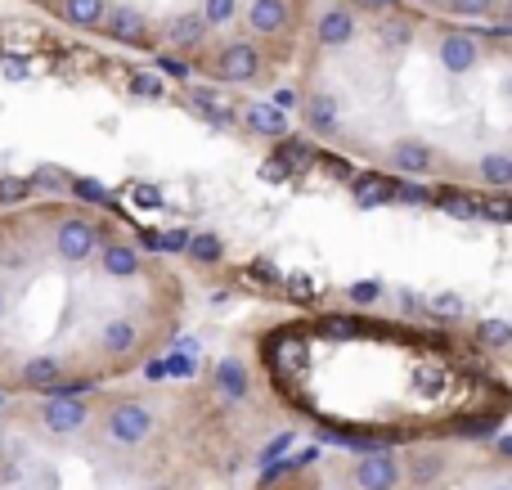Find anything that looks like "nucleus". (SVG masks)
I'll return each mask as SVG.
<instances>
[{
	"label": "nucleus",
	"instance_id": "f257e3e1",
	"mask_svg": "<svg viewBox=\"0 0 512 490\" xmlns=\"http://www.w3.org/2000/svg\"><path fill=\"white\" fill-rule=\"evenodd\" d=\"M104 221L86 216V207H68L50 221V252L63 261V266H86V261L99 257V243H104Z\"/></svg>",
	"mask_w": 512,
	"mask_h": 490
},
{
	"label": "nucleus",
	"instance_id": "f03ea898",
	"mask_svg": "<svg viewBox=\"0 0 512 490\" xmlns=\"http://www.w3.org/2000/svg\"><path fill=\"white\" fill-rule=\"evenodd\" d=\"M153 432H158V414H153L144 401H135V396H117V401H108L104 410H99V437H104L113 450L149 446Z\"/></svg>",
	"mask_w": 512,
	"mask_h": 490
},
{
	"label": "nucleus",
	"instance_id": "7ed1b4c3",
	"mask_svg": "<svg viewBox=\"0 0 512 490\" xmlns=\"http://www.w3.org/2000/svg\"><path fill=\"white\" fill-rule=\"evenodd\" d=\"M203 72L216 86H252V81L265 77V50L252 36H234V41H221L207 54Z\"/></svg>",
	"mask_w": 512,
	"mask_h": 490
},
{
	"label": "nucleus",
	"instance_id": "20e7f679",
	"mask_svg": "<svg viewBox=\"0 0 512 490\" xmlns=\"http://www.w3.org/2000/svg\"><path fill=\"white\" fill-rule=\"evenodd\" d=\"M355 490H405V459L396 450H369L351 464Z\"/></svg>",
	"mask_w": 512,
	"mask_h": 490
},
{
	"label": "nucleus",
	"instance_id": "39448f33",
	"mask_svg": "<svg viewBox=\"0 0 512 490\" xmlns=\"http://www.w3.org/2000/svg\"><path fill=\"white\" fill-rule=\"evenodd\" d=\"M99 32H104V41L126 45V50H153V45H158V32H153L149 14L135 5H113Z\"/></svg>",
	"mask_w": 512,
	"mask_h": 490
},
{
	"label": "nucleus",
	"instance_id": "423d86ee",
	"mask_svg": "<svg viewBox=\"0 0 512 490\" xmlns=\"http://www.w3.org/2000/svg\"><path fill=\"white\" fill-rule=\"evenodd\" d=\"M99 275L113 279V284H126V279H140L144 270V257H140V243L117 234L113 225L104 230V243H99Z\"/></svg>",
	"mask_w": 512,
	"mask_h": 490
},
{
	"label": "nucleus",
	"instance_id": "0eeeda50",
	"mask_svg": "<svg viewBox=\"0 0 512 490\" xmlns=\"http://www.w3.org/2000/svg\"><path fill=\"white\" fill-rule=\"evenodd\" d=\"M90 414H95V410H90L86 396H81V401H59V396H45V405L36 410V423H41L45 437L68 441V437H81V432H86Z\"/></svg>",
	"mask_w": 512,
	"mask_h": 490
},
{
	"label": "nucleus",
	"instance_id": "6e6552de",
	"mask_svg": "<svg viewBox=\"0 0 512 490\" xmlns=\"http://www.w3.org/2000/svg\"><path fill=\"white\" fill-rule=\"evenodd\" d=\"M292 23H297L292 0H248V9H243V27L252 32V41H283Z\"/></svg>",
	"mask_w": 512,
	"mask_h": 490
},
{
	"label": "nucleus",
	"instance_id": "1a4fd4ad",
	"mask_svg": "<svg viewBox=\"0 0 512 490\" xmlns=\"http://www.w3.org/2000/svg\"><path fill=\"white\" fill-rule=\"evenodd\" d=\"M436 59L450 77H468L472 68H481V41L463 27H445L441 41H436Z\"/></svg>",
	"mask_w": 512,
	"mask_h": 490
},
{
	"label": "nucleus",
	"instance_id": "9d476101",
	"mask_svg": "<svg viewBox=\"0 0 512 490\" xmlns=\"http://www.w3.org/2000/svg\"><path fill=\"white\" fill-rule=\"evenodd\" d=\"M405 459V486L409 490H432L445 482V473H450V450L445 446H414Z\"/></svg>",
	"mask_w": 512,
	"mask_h": 490
},
{
	"label": "nucleus",
	"instance_id": "9b49d317",
	"mask_svg": "<svg viewBox=\"0 0 512 490\" xmlns=\"http://www.w3.org/2000/svg\"><path fill=\"white\" fill-rule=\"evenodd\" d=\"M162 36H167V45L176 54H198L212 41V23H207L203 9H180V14H171L162 23Z\"/></svg>",
	"mask_w": 512,
	"mask_h": 490
},
{
	"label": "nucleus",
	"instance_id": "f8f14e48",
	"mask_svg": "<svg viewBox=\"0 0 512 490\" xmlns=\"http://www.w3.org/2000/svg\"><path fill=\"white\" fill-rule=\"evenodd\" d=\"M135 347H140V324H135V315H104L95 329V351L104 360H126L135 356Z\"/></svg>",
	"mask_w": 512,
	"mask_h": 490
},
{
	"label": "nucleus",
	"instance_id": "ddd939ff",
	"mask_svg": "<svg viewBox=\"0 0 512 490\" xmlns=\"http://www.w3.org/2000/svg\"><path fill=\"white\" fill-rule=\"evenodd\" d=\"M301 122L319 140H337L342 135V104H337L333 90H306L301 95Z\"/></svg>",
	"mask_w": 512,
	"mask_h": 490
},
{
	"label": "nucleus",
	"instance_id": "4468645a",
	"mask_svg": "<svg viewBox=\"0 0 512 490\" xmlns=\"http://www.w3.org/2000/svg\"><path fill=\"white\" fill-rule=\"evenodd\" d=\"M387 167L396 171V176H427V171L441 167V153L427 140H418V135H405V140H391Z\"/></svg>",
	"mask_w": 512,
	"mask_h": 490
},
{
	"label": "nucleus",
	"instance_id": "2eb2a0df",
	"mask_svg": "<svg viewBox=\"0 0 512 490\" xmlns=\"http://www.w3.org/2000/svg\"><path fill=\"white\" fill-rule=\"evenodd\" d=\"M360 36V18L351 5H328L315 18V45L319 50H346V45Z\"/></svg>",
	"mask_w": 512,
	"mask_h": 490
},
{
	"label": "nucleus",
	"instance_id": "dca6fc26",
	"mask_svg": "<svg viewBox=\"0 0 512 490\" xmlns=\"http://www.w3.org/2000/svg\"><path fill=\"white\" fill-rule=\"evenodd\" d=\"M239 126L261 140H288V113L274 99H248L239 104Z\"/></svg>",
	"mask_w": 512,
	"mask_h": 490
},
{
	"label": "nucleus",
	"instance_id": "f3484780",
	"mask_svg": "<svg viewBox=\"0 0 512 490\" xmlns=\"http://www.w3.org/2000/svg\"><path fill=\"white\" fill-rule=\"evenodd\" d=\"M63 378H68V369H63L59 356H27L23 365H18V374H14V387H18V392L50 396Z\"/></svg>",
	"mask_w": 512,
	"mask_h": 490
},
{
	"label": "nucleus",
	"instance_id": "a211bd4d",
	"mask_svg": "<svg viewBox=\"0 0 512 490\" xmlns=\"http://www.w3.org/2000/svg\"><path fill=\"white\" fill-rule=\"evenodd\" d=\"M50 9L68 27H77V32H99L108 9H113V0H50Z\"/></svg>",
	"mask_w": 512,
	"mask_h": 490
},
{
	"label": "nucleus",
	"instance_id": "6ab92c4d",
	"mask_svg": "<svg viewBox=\"0 0 512 490\" xmlns=\"http://www.w3.org/2000/svg\"><path fill=\"white\" fill-rule=\"evenodd\" d=\"M212 392L221 401H248V365L243 360H221L212 369Z\"/></svg>",
	"mask_w": 512,
	"mask_h": 490
},
{
	"label": "nucleus",
	"instance_id": "aec40b11",
	"mask_svg": "<svg viewBox=\"0 0 512 490\" xmlns=\"http://www.w3.org/2000/svg\"><path fill=\"white\" fill-rule=\"evenodd\" d=\"M477 176H481V185H490V189H512V153L504 149H495V153H481V162H477Z\"/></svg>",
	"mask_w": 512,
	"mask_h": 490
},
{
	"label": "nucleus",
	"instance_id": "412c9836",
	"mask_svg": "<svg viewBox=\"0 0 512 490\" xmlns=\"http://www.w3.org/2000/svg\"><path fill=\"white\" fill-rule=\"evenodd\" d=\"M477 342L486 351H512V320H499V315H490V320H477Z\"/></svg>",
	"mask_w": 512,
	"mask_h": 490
},
{
	"label": "nucleus",
	"instance_id": "4be33fe9",
	"mask_svg": "<svg viewBox=\"0 0 512 490\" xmlns=\"http://www.w3.org/2000/svg\"><path fill=\"white\" fill-rule=\"evenodd\" d=\"M194 266H221L225 261V243H221V234H194L189 239V252H185Z\"/></svg>",
	"mask_w": 512,
	"mask_h": 490
},
{
	"label": "nucleus",
	"instance_id": "5701e85b",
	"mask_svg": "<svg viewBox=\"0 0 512 490\" xmlns=\"http://www.w3.org/2000/svg\"><path fill=\"white\" fill-rule=\"evenodd\" d=\"M36 194L32 176H0V207H18Z\"/></svg>",
	"mask_w": 512,
	"mask_h": 490
},
{
	"label": "nucleus",
	"instance_id": "b1692460",
	"mask_svg": "<svg viewBox=\"0 0 512 490\" xmlns=\"http://www.w3.org/2000/svg\"><path fill=\"white\" fill-rule=\"evenodd\" d=\"M499 9V0H445V14L454 18H490Z\"/></svg>",
	"mask_w": 512,
	"mask_h": 490
},
{
	"label": "nucleus",
	"instance_id": "393cba45",
	"mask_svg": "<svg viewBox=\"0 0 512 490\" xmlns=\"http://www.w3.org/2000/svg\"><path fill=\"white\" fill-rule=\"evenodd\" d=\"M391 198H396V189L391 185H382V180H360V185H355V203L360 207H373V203H391Z\"/></svg>",
	"mask_w": 512,
	"mask_h": 490
},
{
	"label": "nucleus",
	"instance_id": "a878e982",
	"mask_svg": "<svg viewBox=\"0 0 512 490\" xmlns=\"http://www.w3.org/2000/svg\"><path fill=\"white\" fill-rule=\"evenodd\" d=\"M427 311L441 315V320H463V315H468V302H463L459 293H436L432 302H427Z\"/></svg>",
	"mask_w": 512,
	"mask_h": 490
},
{
	"label": "nucleus",
	"instance_id": "bb28decb",
	"mask_svg": "<svg viewBox=\"0 0 512 490\" xmlns=\"http://www.w3.org/2000/svg\"><path fill=\"white\" fill-rule=\"evenodd\" d=\"M32 185L36 189H50V194H68L72 176H68V171H59V167H36L32 171Z\"/></svg>",
	"mask_w": 512,
	"mask_h": 490
},
{
	"label": "nucleus",
	"instance_id": "cd10ccee",
	"mask_svg": "<svg viewBox=\"0 0 512 490\" xmlns=\"http://www.w3.org/2000/svg\"><path fill=\"white\" fill-rule=\"evenodd\" d=\"M378 41L391 45V50H400V45L414 41V27H409V23H396V18H387V23L378 27Z\"/></svg>",
	"mask_w": 512,
	"mask_h": 490
},
{
	"label": "nucleus",
	"instance_id": "c85d7f7f",
	"mask_svg": "<svg viewBox=\"0 0 512 490\" xmlns=\"http://www.w3.org/2000/svg\"><path fill=\"white\" fill-rule=\"evenodd\" d=\"M346 302H355V306H373V302H382V284H378V279H360V284L346 288Z\"/></svg>",
	"mask_w": 512,
	"mask_h": 490
},
{
	"label": "nucleus",
	"instance_id": "c756f323",
	"mask_svg": "<svg viewBox=\"0 0 512 490\" xmlns=\"http://www.w3.org/2000/svg\"><path fill=\"white\" fill-rule=\"evenodd\" d=\"M72 194L86 198V203H95V207H108V189H99L95 180H86V176H72Z\"/></svg>",
	"mask_w": 512,
	"mask_h": 490
},
{
	"label": "nucleus",
	"instance_id": "7c9ffc66",
	"mask_svg": "<svg viewBox=\"0 0 512 490\" xmlns=\"http://www.w3.org/2000/svg\"><path fill=\"white\" fill-rule=\"evenodd\" d=\"M158 68H162V77H176V81H189V59L185 54H158Z\"/></svg>",
	"mask_w": 512,
	"mask_h": 490
},
{
	"label": "nucleus",
	"instance_id": "2f4dec72",
	"mask_svg": "<svg viewBox=\"0 0 512 490\" xmlns=\"http://www.w3.org/2000/svg\"><path fill=\"white\" fill-rule=\"evenodd\" d=\"M234 9H239V5H234V0H203V14H207V23H212V27L230 23V18H234Z\"/></svg>",
	"mask_w": 512,
	"mask_h": 490
},
{
	"label": "nucleus",
	"instance_id": "473e14b6",
	"mask_svg": "<svg viewBox=\"0 0 512 490\" xmlns=\"http://www.w3.org/2000/svg\"><path fill=\"white\" fill-rule=\"evenodd\" d=\"M126 194H131L135 207H162V189L158 185H131Z\"/></svg>",
	"mask_w": 512,
	"mask_h": 490
},
{
	"label": "nucleus",
	"instance_id": "72a5a7b5",
	"mask_svg": "<svg viewBox=\"0 0 512 490\" xmlns=\"http://www.w3.org/2000/svg\"><path fill=\"white\" fill-rule=\"evenodd\" d=\"M131 90H135V95H158L162 86H158L153 77H135V81H131Z\"/></svg>",
	"mask_w": 512,
	"mask_h": 490
},
{
	"label": "nucleus",
	"instance_id": "f704fd0d",
	"mask_svg": "<svg viewBox=\"0 0 512 490\" xmlns=\"http://www.w3.org/2000/svg\"><path fill=\"white\" fill-rule=\"evenodd\" d=\"M274 104H279L283 113H288V108H297V90H279V95H274Z\"/></svg>",
	"mask_w": 512,
	"mask_h": 490
},
{
	"label": "nucleus",
	"instance_id": "c9c22d12",
	"mask_svg": "<svg viewBox=\"0 0 512 490\" xmlns=\"http://www.w3.org/2000/svg\"><path fill=\"white\" fill-rule=\"evenodd\" d=\"M409 5H418V9H445V0H409Z\"/></svg>",
	"mask_w": 512,
	"mask_h": 490
},
{
	"label": "nucleus",
	"instance_id": "e433bc0d",
	"mask_svg": "<svg viewBox=\"0 0 512 490\" xmlns=\"http://www.w3.org/2000/svg\"><path fill=\"white\" fill-rule=\"evenodd\" d=\"M504 18H508V27H512V0H504Z\"/></svg>",
	"mask_w": 512,
	"mask_h": 490
},
{
	"label": "nucleus",
	"instance_id": "4c0bfd02",
	"mask_svg": "<svg viewBox=\"0 0 512 490\" xmlns=\"http://www.w3.org/2000/svg\"><path fill=\"white\" fill-rule=\"evenodd\" d=\"M486 490H512V482H495V486H486Z\"/></svg>",
	"mask_w": 512,
	"mask_h": 490
},
{
	"label": "nucleus",
	"instance_id": "58836bf2",
	"mask_svg": "<svg viewBox=\"0 0 512 490\" xmlns=\"http://www.w3.org/2000/svg\"><path fill=\"white\" fill-rule=\"evenodd\" d=\"M504 95L512 99V72H508V81H504Z\"/></svg>",
	"mask_w": 512,
	"mask_h": 490
},
{
	"label": "nucleus",
	"instance_id": "ea45409f",
	"mask_svg": "<svg viewBox=\"0 0 512 490\" xmlns=\"http://www.w3.org/2000/svg\"><path fill=\"white\" fill-rule=\"evenodd\" d=\"M158 490H167V486H158Z\"/></svg>",
	"mask_w": 512,
	"mask_h": 490
}]
</instances>
